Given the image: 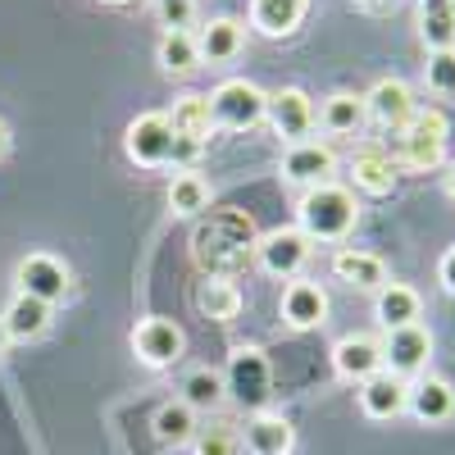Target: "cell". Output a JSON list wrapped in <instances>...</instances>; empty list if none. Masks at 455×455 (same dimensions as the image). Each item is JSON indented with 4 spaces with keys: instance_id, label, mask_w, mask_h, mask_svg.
Masks as SVG:
<instances>
[{
    "instance_id": "obj_1",
    "label": "cell",
    "mask_w": 455,
    "mask_h": 455,
    "mask_svg": "<svg viewBox=\"0 0 455 455\" xmlns=\"http://www.w3.org/2000/svg\"><path fill=\"white\" fill-rule=\"evenodd\" d=\"M255 219L246 210H210L192 233V259L205 269V278H237L255 259Z\"/></svg>"
},
{
    "instance_id": "obj_2",
    "label": "cell",
    "mask_w": 455,
    "mask_h": 455,
    "mask_svg": "<svg viewBox=\"0 0 455 455\" xmlns=\"http://www.w3.org/2000/svg\"><path fill=\"white\" fill-rule=\"evenodd\" d=\"M296 219L310 242H347L351 228L360 223V201L351 187L319 182V187H306V196L296 201Z\"/></svg>"
},
{
    "instance_id": "obj_3",
    "label": "cell",
    "mask_w": 455,
    "mask_h": 455,
    "mask_svg": "<svg viewBox=\"0 0 455 455\" xmlns=\"http://www.w3.org/2000/svg\"><path fill=\"white\" fill-rule=\"evenodd\" d=\"M446 141H451V124L442 109H414L410 124H401L396 132H387V156L396 169L410 173H428L446 160Z\"/></svg>"
},
{
    "instance_id": "obj_4",
    "label": "cell",
    "mask_w": 455,
    "mask_h": 455,
    "mask_svg": "<svg viewBox=\"0 0 455 455\" xmlns=\"http://www.w3.org/2000/svg\"><path fill=\"white\" fill-rule=\"evenodd\" d=\"M223 387L242 410L259 414L264 405H269V396H274V364H269V355H264L259 347H237L233 355H228Z\"/></svg>"
},
{
    "instance_id": "obj_5",
    "label": "cell",
    "mask_w": 455,
    "mask_h": 455,
    "mask_svg": "<svg viewBox=\"0 0 455 455\" xmlns=\"http://www.w3.org/2000/svg\"><path fill=\"white\" fill-rule=\"evenodd\" d=\"M264 105H269V92H259L251 78H228L210 92V124L223 132H246L264 124Z\"/></svg>"
},
{
    "instance_id": "obj_6",
    "label": "cell",
    "mask_w": 455,
    "mask_h": 455,
    "mask_svg": "<svg viewBox=\"0 0 455 455\" xmlns=\"http://www.w3.org/2000/svg\"><path fill=\"white\" fill-rule=\"evenodd\" d=\"M255 264L269 278H300V269L310 264V237L300 228H274L255 242Z\"/></svg>"
},
{
    "instance_id": "obj_7",
    "label": "cell",
    "mask_w": 455,
    "mask_h": 455,
    "mask_svg": "<svg viewBox=\"0 0 455 455\" xmlns=\"http://www.w3.org/2000/svg\"><path fill=\"white\" fill-rule=\"evenodd\" d=\"M14 283H19V296L60 306V300L68 296V264H64L60 255H51V251H32V255L19 259Z\"/></svg>"
},
{
    "instance_id": "obj_8",
    "label": "cell",
    "mask_w": 455,
    "mask_h": 455,
    "mask_svg": "<svg viewBox=\"0 0 455 455\" xmlns=\"http://www.w3.org/2000/svg\"><path fill=\"white\" fill-rule=\"evenodd\" d=\"M383 341V369L396 373V378H419L428 369V355H433V332L424 323H410V328H392L378 337Z\"/></svg>"
},
{
    "instance_id": "obj_9",
    "label": "cell",
    "mask_w": 455,
    "mask_h": 455,
    "mask_svg": "<svg viewBox=\"0 0 455 455\" xmlns=\"http://www.w3.org/2000/svg\"><path fill=\"white\" fill-rule=\"evenodd\" d=\"M124 150H128V160L141 164V169L173 164V128H169V119L164 114H137V119L128 124Z\"/></svg>"
},
{
    "instance_id": "obj_10",
    "label": "cell",
    "mask_w": 455,
    "mask_h": 455,
    "mask_svg": "<svg viewBox=\"0 0 455 455\" xmlns=\"http://www.w3.org/2000/svg\"><path fill=\"white\" fill-rule=\"evenodd\" d=\"M182 351H187V337H182V328H178L173 319H164V315H150V319H141V323L132 328V355H137L141 364H150V369L178 364Z\"/></svg>"
},
{
    "instance_id": "obj_11",
    "label": "cell",
    "mask_w": 455,
    "mask_h": 455,
    "mask_svg": "<svg viewBox=\"0 0 455 455\" xmlns=\"http://www.w3.org/2000/svg\"><path fill=\"white\" fill-rule=\"evenodd\" d=\"M264 124H269L287 146L291 141H310V132H315V100L300 87H283V92L269 96V105H264Z\"/></svg>"
},
{
    "instance_id": "obj_12",
    "label": "cell",
    "mask_w": 455,
    "mask_h": 455,
    "mask_svg": "<svg viewBox=\"0 0 455 455\" xmlns=\"http://www.w3.org/2000/svg\"><path fill=\"white\" fill-rule=\"evenodd\" d=\"M278 173H283V182H296V187H319V182H332L337 156L328 141H291L283 150Z\"/></svg>"
},
{
    "instance_id": "obj_13",
    "label": "cell",
    "mask_w": 455,
    "mask_h": 455,
    "mask_svg": "<svg viewBox=\"0 0 455 455\" xmlns=\"http://www.w3.org/2000/svg\"><path fill=\"white\" fill-rule=\"evenodd\" d=\"M332 369L347 378V383H364V378L383 373V341L369 332H351L332 347Z\"/></svg>"
},
{
    "instance_id": "obj_14",
    "label": "cell",
    "mask_w": 455,
    "mask_h": 455,
    "mask_svg": "<svg viewBox=\"0 0 455 455\" xmlns=\"http://www.w3.org/2000/svg\"><path fill=\"white\" fill-rule=\"evenodd\" d=\"M414 109H419V105H414V92H410L401 78L373 83V92L364 96V114H369L378 128H387V132H396L401 124H410Z\"/></svg>"
},
{
    "instance_id": "obj_15",
    "label": "cell",
    "mask_w": 455,
    "mask_h": 455,
    "mask_svg": "<svg viewBox=\"0 0 455 455\" xmlns=\"http://www.w3.org/2000/svg\"><path fill=\"white\" fill-rule=\"evenodd\" d=\"M283 319L287 328L296 332H310L328 319V291L319 283H306V278H291L287 291H283Z\"/></svg>"
},
{
    "instance_id": "obj_16",
    "label": "cell",
    "mask_w": 455,
    "mask_h": 455,
    "mask_svg": "<svg viewBox=\"0 0 455 455\" xmlns=\"http://www.w3.org/2000/svg\"><path fill=\"white\" fill-rule=\"evenodd\" d=\"M405 410L419 424H446V419H455V387L446 383V378H437V373H424L419 383H410Z\"/></svg>"
},
{
    "instance_id": "obj_17",
    "label": "cell",
    "mask_w": 455,
    "mask_h": 455,
    "mask_svg": "<svg viewBox=\"0 0 455 455\" xmlns=\"http://www.w3.org/2000/svg\"><path fill=\"white\" fill-rule=\"evenodd\" d=\"M405 401H410V383L387 369L360 383V410L369 419H396V414H405Z\"/></svg>"
},
{
    "instance_id": "obj_18",
    "label": "cell",
    "mask_w": 455,
    "mask_h": 455,
    "mask_svg": "<svg viewBox=\"0 0 455 455\" xmlns=\"http://www.w3.org/2000/svg\"><path fill=\"white\" fill-rule=\"evenodd\" d=\"M332 274L355 291H383L387 287V264L369 251H355V246H341L332 255Z\"/></svg>"
},
{
    "instance_id": "obj_19",
    "label": "cell",
    "mask_w": 455,
    "mask_h": 455,
    "mask_svg": "<svg viewBox=\"0 0 455 455\" xmlns=\"http://www.w3.org/2000/svg\"><path fill=\"white\" fill-rule=\"evenodd\" d=\"M242 442H246L251 455H291V446H296V428L283 419V414L259 410V414H251V419H246Z\"/></svg>"
},
{
    "instance_id": "obj_20",
    "label": "cell",
    "mask_w": 455,
    "mask_h": 455,
    "mask_svg": "<svg viewBox=\"0 0 455 455\" xmlns=\"http://www.w3.org/2000/svg\"><path fill=\"white\" fill-rule=\"evenodd\" d=\"M364 96H355V92H332L319 109H315V124L328 132V137H355L360 128H364Z\"/></svg>"
},
{
    "instance_id": "obj_21",
    "label": "cell",
    "mask_w": 455,
    "mask_h": 455,
    "mask_svg": "<svg viewBox=\"0 0 455 455\" xmlns=\"http://www.w3.org/2000/svg\"><path fill=\"white\" fill-rule=\"evenodd\" d=\"M373 315H378V323H383V332L410 328V323H419L424 300H419V291L405 287V283H387L383 291H378V300H373Z\"/></svg>"
},
{
    "instance_id": "obj_22",
    "label": "cell",
    "mask_w": 455,
    "mask_h": 455,
    "mask_svg": "<svg viewBox=\"0 0 455 455\" xmlns=\"http://www.w3.org/2000/svg\"><path fill=\"white\" fill-rule=\"evenodd\" d=\"M306 10L310 0H251V28L259 36H291Z\"/></svg>"
},
{
    "instance_id": "obj_23",
    "label": "cell",
    "mask_w": 455,
    "mask_h": 455,
    "mask_svg": "<svg viewBox=\"0 0 455 455\" xmlns=\"http://www.w3.org/2000/svg\"><path fill=\"white\" fill-rule=\"evenodd\" d=\"M242 42H246V32H242L237 19H210V23H201V32H196L201 64H228V60H237L242 55Z\"/></svg>"
},
{
    "instance_id": "obj_24",
    "label": "cell",
    "mask_w": 455,
    "mask_h": 455,
    "mask_svg": "<svg viewBox=\"0 0 455 455\" xmlns=\"http://www.w3.org/2000/svg\"><path fill=\"white\" fill-rule=\"evenodd\" d=\"M192 300H196V310L210 323H233L242 315V291H237L233 278H201L196 291H192Z\"/></svg>"
},
{
    "instance_id": "obj_25",
    "label": "cell",
    "mask_w": 455,
    "mask_h": 455,
    "mask_svg": "<svg viewBox=\"0 0 455 455\" xmlns=\"http://www.w3.org/2000/svg\"><path fill=\"white\" fill-rule=\"evenodd\" d=\"M351 178H355V187L364 196H387L396 187V178H401V169L392 164L387 150H360L355 164H351Z\"/></svg>"
},
{
    "instance_id": "obj_26",
    "label": "cell",
    "mask_w": 455,
    "mask_h": 455,
    "mask_svg": "<svg viewBox=\"0 0 455 455\" xmlns=\"http://www.w3.org/2000/svg\"><path fill=\"white\" fill-rule=\"evenodd\" d=\"M419 36L428 51H455V0H419Z\"/></svg>"
},
{
    "instance_id": "obj_27",
    "label": "cell",
    "mask_w": 455,
    "mask_h": 455,
    "mask_svg": "<svg viewBox=\"0 0 455 455\" xmlns=\"http://www.w3.org/2000/svg\"><path fill=\"white\" fill-rule=\"evenodd\" d=\"M164 119H169L173 137H196V141H205L210 128H214V124H210V96H196V92L178 96Z\"/></svg>"
},
{
    "instance_id": "obj_28",
    "label": "cell",
    "mask_w": 455,
    "mask_h": 455,
    "mask_svg": "<svg viewBox=\"0 0 455 455\" xmlns=\"http://www.w3.org/2000/svg\"><path fill=\"white\" fill-rule=\"evenodd\" d=\"M0 319H5L14 341H32V337H42L51 328V306H46V300H32V296H14V306Z\"/></svg>"
},
{
    "instance_id": "obj_29",
    "label": "cell",
    "mask_w": 455,
    "mask_h": 455,
    "mask_svg": "<svg viewBox=\"0 0 455 455\" xmlns=\"http://www.w3.org/2000/svg\"><path fill=\"white\" fill-rule=\"evenodd\" d=\"M196 410L187 405V401H169V405H160L156 410V437H160V446H187L196 437Z\"/></svg>"
},
{
    "instance_id": "obj_30",
    "label": "cell",
    "mask_w": 455,
    "mask_h": 455,
    "mask_svg": "<svg viewBox=\"0 0 455 455\" xmlns=\"http://www.w3.org/2000/svg\"><path fill=\"white\" fill-rule=\"evenodd\" d=\"M160 68L169 78H187V73L201 68V51L192 32H164L160 36Z\"/></svg>"
},
{
    "instance_id": "obj_31",
    "label": "cell",
    "mask_w": 455,
    "mask_h": 455,
    "mask_svg": "<svg viewBox=\"0 0 455 455\" xmlns=\"http://www.w3.org/2000/svg\"><path fill=\"white\" fill-rule=\"evenodd\" d=\"M169 210L192 219V214H205L210 210V182L201 173H178L169 182Z\"/></svg>"
},
{
    "instance_id": "obj_32",
    "label": "cell",
    "mask_w": 455,
    "mask_h": 455,
    "mask_svg": "<svg viewBox=\"0 0 455 455\" xmlns=\"http://www.w3.org/2000/svg\"><path fill=\"white\" fill-rule=\"evenodd\" d=\"M182 401L192 410H219L228 401V387H223V373L214 369H192L182 378Z\"/></svg>"
},
{
    "instance_id": "obj_33",
    "label": "cell",
    "mask_w": 455,
    "mask_h": 455,
    "mask_svg": "<svg viewBox=\"0 0 455 455\" xmlns=\"http://www.w3.org/2000/svg\"><path fill=\"white\" fill-rule=\"evenodd\" d=\"M237 446H242V437L233 433V424H223V419L196 428V437H192L196 455H237Z\"/></svg>"
},
{
    "instance_id": "obj_34",
    "label": "cell",
    "mask_w": 455,
    "mask_h": 455,
    "mask_svg": "<svg viewBox=\"0 0 455 455\" xmlns=\"http://www.w3.org/2000/svg\"><path fill=\"white\" fill-rule=\"evenodd\" d=\"M424 83H428V92H437V96H455V51H428Z\"/></svg>"
},
{
    "instance_id": "obj_35",
    "label": "cell",
    "mask_w": 455,
    "mask_h": 455,
    "mask_svg": "<svg viewBox=\"0 0 455 455\" xmlns=\"http://www.w3.org/2000/svg\"><path fill=\"white\" fill-rule=\"evenodd\" d=\"M160 5V19L169 32H187L192 28V10H196V0H156Z\"/></svg>"
},
{
    "instance_id": "obj_36",
    "label": "cell",
    "mask_w": 455,
    "mask_h": 455,
    "mask_svg": "<svg viewBox=\"0 0 455 455\" xmlns=\"http://www.w3.org/2000/svg\"><path fill=\"white\" fill-rule=\"evenodd\" d=\"M437 283L455 296V246H446V255L437 259Z\"/></svg>"
},
{
    "instance_id": "obj_37",
    "label": "cell",
    "mask_w": 455,
    "mask_h": 455,
    "mask_svg": "<svg viewBox=\"0 0 455 455\" xmlns=\"http://www.w3.org/2000/svg\"><path fill=\"white\" fill-rule=\"evenodd\" d=\"M10 341H14V337H10V328H5V319H0V355H5V351H10Z\"/></svg>"
},
{
    "instance_id": "obj_38",
    "label": "cell",
    "mask_w": 455,
    "mask_h": 455,
    "mask_svg": "<svg viewBox=\"0 0 455 455\" xmlns=\"http://www.w3.org/2000/svg\"><path fill=\"white\" fill-rule=\"evenodd\" d=\"M355 5H360V10H387L392 0H355Z\"/></svg>"
},
{
    "instance_id": "obj_39",
    "label": "cell",
    "mask_w": 455,
    "mask_h": 455,
    "mask_svg": "<svg viewBox=\"0 0 455 455\" xmlns=\"http://www.w3.org/2000/svg\"><path fill=\"white\" fill-rule=\"evenodd\" d=\"M5 150H10V128H5V119H0V160H5Z\"/></svg>"
},
{
    "instance_id": "obj_40",
    "label": "cell",
    "mask_w": 455,
    "mask_h": 455,
    "mask_svg": "<svg viewBox=\"0 0 455 455\" xmlns=\"http://www.w3.org/2000/svg\"><path fill=\"white\" fill-rule=\"evenodd\" d=\"M446 196H451V201H455V169H451V173H446Z\"/></svg>"
},
{
    "instance_id": "obj_41",
    "label": "cell",
    "mask_w": 455,
    "mask_h": 455,
    "mask_svg": "<svg viewBox=\"0 0 455 455\" xmlns=\"http://www.w3.org/2000/svg\"><path fill=\"white\" fill-rule=\"evenodd\" d=\"M100 5H132V0H100Z\"/></svg>"
}]
</instances>
